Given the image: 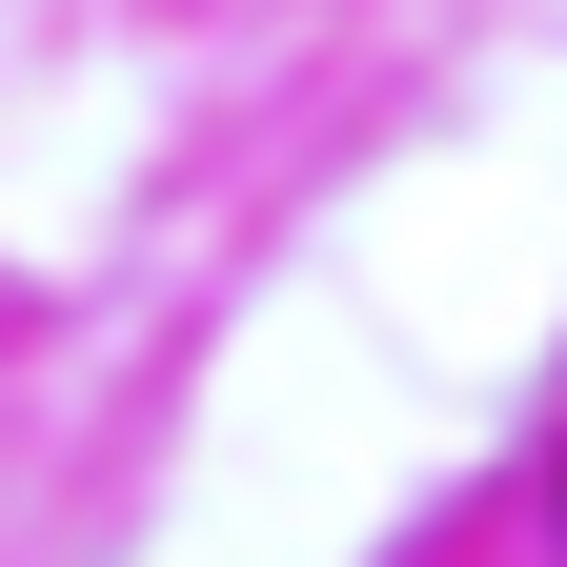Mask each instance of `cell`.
Listing matches in <instances>:
<instances>
[{
	"instance_id": "1",
	"label": "cell",
	"mask_w": 567,
	"mask_h": 567,
	"mask_svg": "<svg viewBox=\"0 0 567 567\" xmlns=\"http://www.w3.org/2000/svg\"><path fill=\"white\" fill-rule=\"evenodd\" d=\"M547 547H567V466H547Z\"/></svg>"
}]
</instances>
